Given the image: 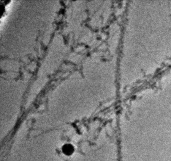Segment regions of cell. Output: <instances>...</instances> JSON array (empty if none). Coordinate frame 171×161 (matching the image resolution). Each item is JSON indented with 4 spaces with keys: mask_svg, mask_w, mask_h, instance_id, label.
Returning a JSON list of instances; mask_svg holds the SVG:
<instances>
[{
    "mask_svg": "<svg viewBox=\"0 0 171 161\" xmlns=\"http://www.w3.org/2000/svg\"><path fill=\"white\" fill-rule=\"evenodd\" d=\"M62 151L66 155H71L74 152V147L71 144H66L62 147Z\"/></svg>",
    "mask_w": 171,
    "mask_h": 161,
    "instance_id": "cell-1",
    "label": "cell"
}]
</instances>
